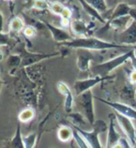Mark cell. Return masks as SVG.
<instances>
[{
  "instance_id": "obj_22",
  "label": "cell",
  "mask_w": 136,
  "mask_h": 148,
  "mask_svg": "<svg viewBox=\"0 0 136 148\" xmlns=\"http://www.w3.org/2000/svg\"><path fill=\"white\" fill-rule=\"evenodd\" d=\"M85 1L94 8L96 10H98L101 14L107 10V5L105 3V0H85Z\"/></svg>"
},
{
  "instance_id": "obj_5",
  "label": "cell",
  "mask_w": 136,
  "mask_h": 148,
  "mask_svg": "<svg viewBox=\"0 0 136 148\" xmlns=\"http://www.w3.org/2000/svg\"><path fill=\"white\" fill-rule=\"evenodd\" d=\"M115 115H116V120L118 123V125H120V129L125 133L126 137L128 138V140L131 143V145L133 146L136 143V132L133 121H131V118L122 116L117 112L115 113Z\"/></svg>"
},
{
  "instance_id": "obj_19",
  "label": "cell",
  "mask_w": 136,
  "mask_h": 148,
  "mask_svg": "<svg viewBox=\"0 0 136 148\" xmlns=\"http://www.w3.org/2000/svg\"><path fill=\"white\" fill-rule=\"evenodd\" d=\"M71 30L76 36H85L88 32V28L83 22L79 20H75L71 23Z\"/></svg>"
},
{
  "instance_id": "obj_33",
  "label": "cell",
  "mask_w": 136,
  "mask_h": 148,
  "mask_svg": "<svg viewBox=\"0 0 136 148\" xmlns=\"http://www.w3.org/2000/svg\"><path fill=\"white\" fill-rule=\"evenodd\" d=\"M61 25H62L63 27H65V28H66V27H68V26H70V25H71L70 20L62 18V19H61Z\"/></svg>"
},
{
  "instance_id": "obj_6",
  "label": "cell",
  "mask_w": 136,
  "mask_h": 148,
  "mask_svg": "<svg viewBox=\"0 0 136 148\" xmlns=\"http://www.w3.org/2000/svg\"><path fill=\"white\" fill-rule=\"evenodd\" d=\"M108 79V77H95L92 78H88V79H83V80H78L74 84V90L75 94L78 97L81 95L84 92L88 90H91L93 87L102 83L104 80Z\"/></svg>"
},
{
  "instance_id": "obj_8",
  "label": "cell",
  "mask_w": 136,
  "mask_h": 148,
  "mask_svg": "<svg viewBox=\"0 0 136 148\" xmlns=\"http://www.w3.org/2000/svg\"><path fill=\"white\" fill-rule=\"evenodd\" d=\"M117 40L118 45L129 47L136 45V22L134 20L126 30L117 34Z\"/></svg>"
},
{
  "instance_id": "obj_21",
  "label": "cell",
  "mask_w": 136,
  "mask_h": 148,
  "mask_svg": "<svg viewBox=\"0 0 136 148\" xmlns=\"http://www.w3.org/2000/svg\"><path fill=\"white\" fill-rule=\"evenodd\" d=\"M34 117H35V110L31 107H27L22 110L18 116L19 121L22 123H27V122L31 121Z\"/></svg>"
},
{
  "instance_id": "obj_38",
  "label": "cell",
  "mask_w": 136,
  "mask_h": 148,
  "mask_svg": "<svg viewBox=\"0 0 136 148\" xmlns=\"http://www.w3.org/2000/svg\"><path fill=\"white\" fill-rule=\"evenodd\" d=\"M6 1H10V0H6Z\"/></svg>"
},
{
  "instance_id": "obj_27",
  "label": "cell",
  "mask_w": 136,
  "mask_h": 148,
  "mask_svg": "<svg viewBox=\"0 0 136 148\" xmlns=\"http://www.w3.org/2000/svg\"><path fill=\"white\" fill-rule=\"evenodd\" d=\"M22 56H20V55H10L8 58L7 63L10 67H17L20 64H22Z\"/></svg>"
},
{
  "instance_id": "obj_34",
  "label": "cell",
  "mask_w": 136,
  "mask_h": 148,
  "mask_svg": "<svg viewBox=\"0 0 136 148\" xmlns=\"http://www.w3.org/2000/svg\"><path fill=\"white\" fill-rule=\"evenodd\" d=\"M130 15L133 17V19L136 22V8H131V12H130Z\"/></svg>"
},
{
  "instance_id": "obj_29",
  "label": "cell",
  "mask_w": 136,
  "mask_h": 148,
  "mask_svg": "<svg viewBox=\"0 0 136 148\" xmlns=\"http://www.w3.org/2000/svg\"><path fill=\"white\" fill-rule=\"evenodd\" d=\"M63 8H65V6H63V4L60 2H54L52 4H50V7H49V10L53 14L60 15V16L62 14Z\"/></svg>"
},
{
  "instance_id": "obj_15",
  "label": "cell",
  "mask_w": 136,
  "mask_h": 148,
  "mask_svg": "<svg viewBox=\"0 0 136 148\" xmlns=\"http://www.w3.org/2000/svg\"><path fill=\"white\" fill-rule=\"evenodd\" d=\"M131 10V7H130L128 4L125 3H120L115 8V10H113V12L110 15L108 22L110 21H113L115 19L120 18V17H124L127 15H130V12Z\"/></svg>"
},
{
  "instance_id": "obj_11",
  "label": "cell",
  "mask_w": 136,
  "mask_h": 148,
  "mask_svg": "<svg viewBox=\"0 0 136 148\" xmlns=\"http://www.w3.org/2000/svg\"><path fill=\"white\" fill-rule=\"evenodd\" d=\"M57 88L58 91L60 92L62 95L65 96V112L70 114L72 112L74 105V95L72 93L71 90L69 88L65 83L63 82H58L57 83Z\"/></svg>"
},
{
  "instance_id": "obj_25",
  "label": "cell",
  "mask_w": 136,
  "mask_h": 148,
  "mask_svg": "<svg viewBox=\"0 0 136 148\" xmlns=\"http://www.w3.org/2000/svg\"><path fill=\"white\" fill-rule=\"evenodd\" d=\"M73 130H74V139L76 143V145H78V147L79 148H90V145H88L86 140L82 137V135L80 134L76 129L73 128Z\"/></svg>"
},
{
  "instance_id": "obj_12",
  "label": "cell",
  "mask_w": 136,
  "mask_h": 148,
  "mask_svg": "<svg viewBox=\"0 0 136 148\" xmlns=\"http://www.w3.org/2000/svg\"><path fill=\"white\" fill-rule=\"evenodd\" d=\"M59 53H53V54H36V53H28L26 52L22 56V65L23 67H28L34 63H37L46 59L54 57L58 55Z\"/></svg>"
},
{
  "instance_id": "obj_31",
  "label": "cell",
  "mask_w": 136,
  "mask_h": 148,
  "mask_svg": "<svg viewBox=\"0 0 136 148\" xmlns=\"http://www.w3.org/2000/svg\"><path fill=\"white\" fill-rule=\"evenodd\" d=\"M72 16H73V13H72V10H70L69 8L65 7V8H63V12H62V14H61V17H62V18L70 20V19L72 18Z\"/></svg>"
},
{
  "instance_id": "obj_10",
  "label": "cell",
  "mask_w": 136,
  "mask_h": 148,
  "mask_svg": "<svg viewBox=\"0 0 136 148\" xmlns=\"http://www.w3.org/2000/svg\"><path fill=\"white\" fill-rule=\"evenodd\" d=\"M109 126H108V134H107V142H106L105 148H113L117 143L120 142V136L117 133L115 128V121H116V115L110 114L109 115Z\"/></svg>"
},
{
  "instance_id": "obj_13",
  "label": "cell",
  "mask_w": 136,
  "mask_h": 148,
  "mask_svg": "<svg viewBox=\"0 0 136 148\" xmlns=\"http://www.w3.org/2000/svg\"><path fill=\"white\" fill-rule=\"evenodd\" d=\"M133 22V17L131 15H127L124 17H120V18L115 19L113 21L107 22V26L111 27L115 31L118 33H121L130 26V24Z\"/></svg>"
},
{
  "instance_id": "obj_24",
  "label": "cell",
  "mask_w": 136,
  "mask_h": 148,
  "mask_svg": "<svg viewBox=\"0 0 136 148\" xmlns=\"http://www.w3.org/2000/svg\"><path fill=\"white\" fill-rule=\"evenodd\" d=\"M23 140L24 143L25 148H34L36 143V133L28 134L27 136H23Z\"/></svg>"
},
{
  "instance_id": "obj_14",
  "label": "cell",
  "mask_w": 136,
  "mask_h": 148,
  "mask_svg": "<svg viewBox=\"0 0 136 148\" xmlns=\"http://www.w3.org/2000/svg\"><path fill=\"white\" fill-rule=\"evenodd\" d=\"M44 23L47 25V27H48V29L50 31V33H52V35L55 41L63 42V43H65V42L73 40L72 36L67 32L63 31V30H62V29L54 26V25L50 24V23H47V22H44Z\"/></svg>"
},
{
  "instance_id": "obj_28",
  "label": "cell",
  "mask_w": 136,
  "mask_h": 148,
  "mask_svg": "<svg viewBox=\"0 0 136 148\" xmlns=\"http://www.w3.org/2000/svg\"><path fill=\"white\" fill-rule=\"evenodd\" d=\"M50 5H49L46 0H33V8L36 10H45L49 8Z\"/></svg>"
},
{
  "instance_id": "obj_17",
  "label": "cell",
  "mask_w": 136,
  "mask_h": 148,
  "mask_svg": "<svg viewBox=\"0 0 136 148\" xmlns=\"http://www.w3.org/2000/svg\"><path fill=\"white\" fill-rule=\"evenodd\" d=\"M57 136L59 140L63 143L69 142L72 138H74V130L68 126H62L58 130Z\"/></svg>"
},
{
  "instance_id": "obj_39",
  "label": "cell",
  "mask_w": 136,
  "mask_h": 148,
  "mask_svg": "<svg viewBox=\"0 0 136 148\" xmlns=\"http://www.w3.org/2000/svg\"><path fill=\"white\" fill-rule=\"evenodd\" d=\"M135 97H136V95H135Z\"/></svg>"
},
{
  "instance_id": "obj_18",
  "label": "cell",
  "mask_w": 136,
  "mask_h": 148,
  "mask_svg": "<svg viewBox=\"0 0 136 148\" xmlns=\"http://www.w3.org/2000/svg\"><path fill=\"white\" fill-rule=\"evenodd\" d=\"M79 2H80V4L82 5V7H83V8L85 10V11L87 12L88 14H90L91 17H93L94 19H96L97 21H99L100 23H104L105 22H104V18L102 17V15H101V13L98 11V10H96L93 7H91L90 4H88L85 0H79Z\"/></svg>"
},
{
  "instance_id": "obj_35",
  "label": "cell",
  "mask_w": 136,
  "mask_h": 148,
  "mask_svg": "<svg viewBox=\"0 0 136 148\" xmlns=\"http://www.w3.org/2000/svg\"><path fill=\"white\" fill-rule=\"evenodd\" d=\"M113 148H124V147H123V146H122V145H121V143H120V142H118V143H117V145H115V146H114Z\"/></svg>"
},
{
  "instance_id": "obj_16",
  "label": "cell",
  "mask_w": 136,
  "mask_h": 148,
  "mask_svg": "<svg viewBox=\"0 0 136 148\" xmlns=\"http://www.w3.org/2000/svg\"><path fill=\"white\" fill-rule=\"evenodd\" d=\"M136 91L133 87V84H127L122 88L120 92V98L123 101L126 103H133L136 100Z\"/></svg>"
},
{
  "instance_id": "obj_1",
  "label": "cell",
  "mask_w": 136,
  "mask_h": 148,
  "mask_svg": "<svg viewBox=\"0 0 136 148\" xmlns=\"http://www.w3.org/2000/svg\"><path fill=\"white\" fill-rule=\"evenodd\" d=\"M63 45L66 47L74 48V49H83L88 50H109V49H133L129 46H122L116 43H110L107 41L101 40L96 37H79L75 38L71 41L65 42Z\"/></svg>"
},
{
  "instance_id": "obj_3",
  "label": "cell",
  "mask_w": 136,
  "mask_h": 148,
  "mask_svg": "<svg viewBox=\"0 0 136 148\" xmlns=\"http://www.w3.org/2000/svg\"><path fill=\"white\" fill-rule=\"evenodd\" d=\"M73 128L76 129L78 132L82 135V137L86 140L88 145L91 148H103L101 145L99 135L106 130H108V126L103 120H96L94 125H93V130L91 132H87L83 129H80L78 127L73 126Z\"/></svg>"
},
{
  "instance_id": "obj_23",
  "label": "cell",
  "mask_w": 136,
  "mask_h": 148,
  "mask_svg": "<svg viewBox=\"0 0 136 148\" xmlns=\"http://www.w3.org/2000/svg\"><path fill=\"white\" fill-rule=\"evenodd\" d=\"M10 29L12 32L19 33L24 29V23L20 17H15L11 20L10 23Z\"/></svg>"
},
{
  "instance_id": "obj_30",
  "label": "cell",
  "mask_w": 136,
  "mask_h": 148,
  "mask_svg": "<svg viewBox=\"0 0 136 148\" xmlns=\"http://www.w3.org/2000/svg\"><path fill=\"white\" fill-rule=\"evenodd\" d=\"M23 35L26 37H28V38H33V37H35L36 35V28L32 26V25H27V26H25L23 29Z\"/></svg>"
},
{
  "instance_id": "obj_2",
  "label": "cell",
  "mask_w": 136,
  "mask_h": 148,
  "mask_svg": "<svg viewBox=\"0 0 136 148\" xmlns=\"http://www.w3.org/2000/svg\"><path fill=\"white\" fill-rule=\"evenodd\" d=\"M133 55V49L130 50L128 52H125L121 55L115 57L113 59H109L108 61L100 62L98 64H96L94 66H92L91 68V73L95 75V77H108V75L111 73L112 71H114L117 67H120L125 62L131 58V56Z\"/></svg>"
},
{
  "instance_id": "obj_20",
  "label": "cell",
  "mask_w": 136,
  "mask_h": 148,
  "mask_svg": "<svg viewBox=\"0 0 136 148\" xmlns=\"http://www.w3.org/2000/svg\"><path fill=\"white\" fill-rule=\"evenodd\" d=\"M23 137V136L22 135V132H21V125L18 124L15 135L13 136V138H12V140L10 142V148H25Z\"/></svg>"
},
{
  "instance_id": "obj_9",
  "label": "cell",
  "mask_w": 136,
  "mask_h": 148,
  "mask_svg": "<svg viewBox=\"0 0 136 148\" xmlns=\"http://www.w3.org/2000/svg\"><path fill=\"white\" fill-rule=\"evenodd\" d=\"M96 60L97 58L90 50L78 49L76 65H78V69L81 72H87L90 70V62L91 61H96Z\"/></svg>"
},
{
  "instance_id": "obj_4",
  "label": "cell",
  "mask_w": 136,
  "mask_h": 148,
  "mask_svg": "<svg viewBox=\"0 0 136 148\" xmlns=\"http://www.w3.org/2000/svg\"><path fill=\"white\" fill-rule=\"evenodd\" d=\"M78 106L81 109L83 116L88 120V122L93 127L95 123V114H94V105H93V95L92 91L88 90L81 95L78 96Z\"/></svg>"
},
{
  "instance_id": "obj_37",
  "label": "cell",
  "mask_w": 136,
  "mask_h": 148,
  "mask_svg": "<svg viewBox=\"0 0 136 148\" xmlns=\"http://www.w3.org/2000/svg\"><path fill=\"white\" fill-rule=\"evenodd\" d=\"M133 148H136V143H135V145H134L133 146Z\"/></svg>"
},
{
  "instance_id": "obj_26",
  "label": "cell",
  "mask_w": 136,
  "mask_h": 148,
  "mask_svg": "<svg viewBox=\"0 0 136 148\" xmlns=\"http://www.w3.org/2000/svg\"><path fill=\"white\" fill-rule=\"evenodd\" d=\"M68 116L70 117V119L72 121V125H73V126H76V127H78V128H80V126H81L82 124L83 125L85 124L81 114H71L70 113Z\"/></svg>"
},
{
  "instance_id": "obj_32",
  "label": "cell",
  "mask_w": 136,
  "mask_h": 148,
  "mask_svg": "<svg viewBox=\"0 0 136 148\" xmlns=\"http://www.w3.org/2000/svg\"><path fill=\"white\" fill-rule=\"evenodd\" d=\"M130 80L133 85H136V71L135 70H133L130 74Z\"/></svg>"
},
{
  "instance_id": "obj_7",
  "label": "cell",
  "mask_w": 136,
  "mask_h": 148,
  "mask_svg": "<svg viewBox=\"0 0 136 148\" xmlns=\"http://www.w3.org/2000/svg\"><path fill=\"white\" fill-rule=\"evenodd\" d=\"M99 100L103 103L108 105L111 107L115 112H117L120 115L127 116L131 118V120H136V109L133 108L127 103H117V101H108L101 98H96Z\"/></svg>"
},
{
  "instance_id": "obj_36",
  "label": "cell",
  "mask_w": 136,
  "mask_h": 148,
  "mask_svg": "<svg viewBox=\"0 0 136 148\" xmlns=\"http://www.w3.org/2000/svg\"><path fill=\"white\" fill-rule=\"evenodd\" d=\"M133 53H134V56L136 57V47H134L133 49Z\"/></svg>"
}]
</instances>
